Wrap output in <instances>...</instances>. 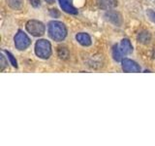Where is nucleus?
I'll return each instance as SVG.
<instances>
[{"label":"nucleus","instance_id":"f257e3e1","mask_svg":"<svg viewBox=\"0 0 155 146\" xmlns=\"http://www.w3.org/2000/svg\"><path fill=\"white\" fill-rule=\"evenodd\" d=\"M48 31L50 37L56 42L64 40L67 36V28L65 24L57 21H51L48 23Z\"/></svg>","mask_w":155,"mask_h":146},{"label":"nucleus","instance_id":"f03ea898","mask_svg":"<svg viewBox=\"0 0 155 146\" xmlns=\"http://www.w3.org/2000/svg\"><path fill=\"white\" fill-rule=\"evenodd\" d=\"M35 53L39 57L47 60L51 55V43L48 40H46V39H40V40H38L35 44Z\"/></svg>","mask_w":155,"mask_h":146},{"label":"nucleus","instance_id":"7ed1b4c3","mask_svg":"<svg viewBox=\"0 0 155 146\" xmlns=\"http://www.w3.org/2000/svg\"><path fill=\"white\" fill-rule=\"evenodd\" d=\"M26 30L31 34V35L39 37L42 36L46 31V27L44 26V23L35 21V19H32V21H29L26 23Z\"/></svg>","mask_w":155,"mask_h":146},{"label":"nucleus","instance_id":"20e7f679","mask_svg":"<svg viewBox=\"0 0 155 146\" xmlns=\"http://www.w3.org/2000/svg\"><path fill=\"white\" fill-rule=\"evenodd\" d=\"M31 44V40L29 39V37L26 35V33H24L23 31L19 30L17 35L15 36V46L19 51H23L27 49Z\"/></svg>","mask_w":155,"mask_h":146},{"label":"nucleus","instance_id":"39448f33","mask_svg":"<svg viewBox=\"0 0 155 146\" xmlns=\"http://www.w3.org/2000/svg\"><path fill=\"white\" fill-rule=\"evenodd\" d=\"M122 69L125 72H140V67L137 62L129 60V58H124L122 60Z\"/></svg>","mask_w":155,"mask_h":146},{"label":"nucleus","instance_id":"423d86ee","mask_svg":"<svg viewBox=\"0 0 155 146\" xmlns=\"http://www.w3.org/2000/svg\"><path fill=\"white\" fill-rule=\"evenodd\" d=\"M106 19H108L109 22H110L111 23L115 24V26H121V23H122V19H121L120 14L117 12H114V11H109L107 12L105 15Z\"/></svg>","mask_w":155,"mask_h":146},{"label":"nucleus","instance_id":"0eeeda50","mask_svg":"<svg viewBox=\"0 0 155 146\" xmlns=\"http://www.w3.org/2000/svg\"><path fill=\"white\" fill-rule=\"evenodd\" d=\"M59 2L60 7L64 12L68 14H72V15H77L78 14V10L72 6V4L70 3L69 0H58Z\"/></svg>","mask_w":155,"mask_h":146},{"label":"nucleus","instance_id":"6e6552de","mask_svg":"<svg viewBox=\"0 0 155 146\" xmlns=\"http://www.w3.org/2000/svg\"><path fill=\"white\" fill-rule=\"evenodd\" d=\"M118 47L120 49L121 53H122V55H124V56L129 55V54H131L133 51L132 44H131V42L128 40V39H123V40H121Z\"/></svg>","mask_w":155,"mask_h":146},{"label":"nucleus","instance_id":"1a4fd4ad","mask_svg":"<svg viewBox=\"0 0 155 146\" xmlns=\"http://www.w3.org/2000/svg\"><path fill=\"white\" fill-rule=\"evenodd\" d=\"M98 7L103 10H111L117 5L116 0H97Z\"/></svg>","mask_w":155,"mask_h":146},{"label":"nucleus","instance_id":"9d476101","mask_svg":"<svg viewBox=\"0 0 155 146\" xmlns=\"http://www.w3.org/2000/svg\"><path fill=\"white\" fill-rule=\"evenodd\" d=\"M76 39H77V41L81 44V45L84 46V47L91 45V38L87 33H84V32L78 33L77 36H76Z\"/></svg>","mask_w":155,"mask_h":146},{"label":"nucleus","instance_id":"9b49d317","mask_svg":"<svg viewBox=\"0 0 155 146\" xmlns=\"http://www.w3.org/2000/svg\"><path fill=\"white\" fill-rule=\"evenodd\" d=\"M138 40L140 43L147 45V44H149V42L151 41V35H150V33L148 31H142L140 33H139Z\"/></svg>","mask_w":155,"mask_h":146},{"label":"nucleus","instance_id":"f8f14e48","mask_svg":"<svg viewBox=\"0 0 155 146\" xmlns=\"http://www.w3.org/2000/svg\"><path fill=\"white\" fill-rule=\"evenodd\" d=\"M122 53H121L119 47L116 45L113 48V57H114V60L116 61H120L122 60Z\"/></svg>","mask_w":155,"mask_h":146},{"label":"nucleus","instance_id":"ddd939ff","mask_svg":"<svg viewBox=\"0 0 155 146\" xmlns=\"http://www.w3.org/2000/svg\"><path fill=\"white\" fill-rule=\"evenodd\" d=\"M8 4L13 9L19 10L22 7V0H8Z\"/></svg>","mask_w":155,"mask_h":146},{"label":"nucleus","instance_id":"4468645a","mask_svg":"<svg viewBox=\"0 0 155 146\" xmlns=\"http://www.w3.org/2000/svg\"><path fill=\"white\" fill-rule=\"evenodd\" d=\"M58 55H59V57L61 58H63V60H66V58L69 57V53H68L66 48H59V50H58Z\"/></svg>","mask_w":155,"mask_h":146},{"label":"nucleus","instance_id":"2eb2a0df","mask_svg":"<svg viewBox=\"0 0 155 146\" xmlns=\"http://www.w3.org/2000/svg\"><path fill=\"white\" fill-rule=\"evenodd\" d=\"M5 53L7 54V56H8V58L10 60V61H11V63H12V65L14 66V67H18V63H17V61H16V58L14 57V56L12 55L11 53L10 52H8V51H5Z\"/></svg>","mask_w":155,"mask_h":146},{"label":"nucleus","instance_id":"dca6fc26","mask_svg":"<svg viewBox=\"0 0 155 146\" xmlns=\"http://www.w3.org/2000/svg\"><path fill=\"white\" fill-rule=\"evenodd\" d=\"M8 62L6 61V60H5V57L3 55L0 56V66H1V71H3L5 69V67L7 66Z\"/></svg>","mask_w":155,"mask_h":146},{"label":"nucleus","instance_id":"f3484780","mask_svg":"<svg viewBox=\"0 0 155 146\" xmlns=\"http://www.w3.org/2000/svg\"><path fill=\"white\" fill-rule=\"evenodd\" d=\"M147 14L148 18H149L150 19H151V21H152L153 23H155V13L152 11V10H147Z\"/></svg>","mask_w":155,"mask_h":146},{"label":"nucleus","instance_id":"a211bd4d","mask_svg":"<svg viewBox=\"0 0 155 146\" xmlns=\"http://www.w3.org/2000/svg\"><path fill=\"white\" fill-rule=\"evenodd\" d=\"M30 4L34 8H38V7H40L41 2H40V0H30Z\"/></svg>","mask_w":155,"mask_h":146},{"label":"nucleus","instance_id":"6ab92c4d","mask_svg":"<svg viewBox=\"0 0 155 146\" xmlns=\"http://www.w3.org/2000/svg\"><path fill=\"white\" fill-rule=\"evenodd\" d=\"M51 16H54V18H55V17H58V16H59V13L57 12V10H56V9H52L51 11Z\"/></svg>","mask_w":155,"mask_h":146},{"label":"nucleus","instance_id":"aec40b11","mask_svg":"<svg viewBox=\"0 0 155 146\" xmlns=\"http://www.w3.org/2000/svg\"><path fill=\"white\" fill-rule=\"evenodd\" d=\"M46 1H47L48 3H50V4H52L53 2H54V0H46Z\"/></svg>","mask_w":155,"mask_h":146}]
</instances>
